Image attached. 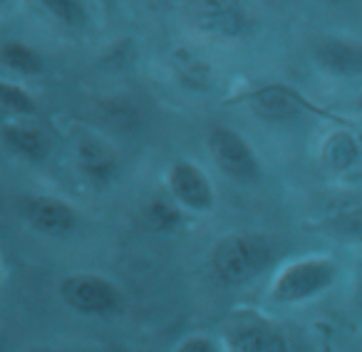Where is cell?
I'll return each instance as SVG.
<instances>
[{
    "mask_svg": "<svg viewBox=\"0 0 362 352\" xmlns=\"http://www.w3.org/2000/svg\"><path fill=\"white\" fill-rule=\"evenodd\" d=\"M166 187H169V194L174 196V201L181 209H187V211L209 213L214 209V204H216L209 176L194 161L181 159L176 164H171L169 174H166Z\"/></svg>",
    "mask_w": 362,
    "mask_h": 352,
    "instance_id": "5b68a950",
    "label": "cell"
},
{
    "mask_svg": "<svg viewBox=\"0 0 362 352\" xmlns=\"http://www.w3.org/2000/svg\"><path fill=\"white\" fill-rule=\"evenodd\" d=\"M360 141L345 129H337L322 141V149H320V159L322 166L332 174H345L350 171L352 166L360 161Z\"/></svg>",
    "mask_w": 362,
    "mask_h": 352,
    "instance_id": "7c38bea8",
    "label": "cell"
},
{
    "mask_svg": "<svg viewBox=\"0 0 362 352\" xmlns=\"http://www.w3.org/2000/svg\"><path fill=\"white\" fill-rule=\"evenodd\" d=\"M60 298L67 307H72L80 315H112L119 310V288L105 276L95 273H72L62 278L60 283Z\"/></svg>",
    "mask_w": 362,
    "mask_h": 352,
    "instance_id": "277c9868",
    "label": "cell"
},
{
    "mask_svg": "<svg viewBox=\"0 0 362 352\" xmlns=\"http://www.w3.org/2000/svg\"><path fill=\"white\" fill-rule=\"evenodd\" d=\"M25 352H52V350H37L35 347V350H25Z\"/></svg>",
    "mask_w": 362,
    "mask_h": 352,
    "instance_id": "7402d4cb",
    "label": "cell"
},
{
    "mask_svg": "<svg viewBox=\"0 0 362 352\" xmlns=\"http://www.w3.org/2000/svg\"><path fill=\"white\" fill-rule=\"evenodd\" d=\"M77 161H80V169L95 184H107L117 171L115 151L100 136H85V139H80V144H77Z\"/></svg>",
    "mask_w": 362,
    "mask_h": 352,
    "instance_id": "9c48e42d",
    "label": "cell"
},
{
    "mask_svg": "<svg viewBox=\"0 0 362 352\" xmlns=\"http://www.w3.org/2000/svg\"><path fill=\"white\" fill-rule=\"evenodd\" d=\"M357 307H360V312H362V286L357 288Z\"/></svg>",
    "mask_w": 362,
    "mask_h": 352,
    "instance_id": "ffe728a7",
    "label": "cell"
},
{
    "mask_svg": "<svg viewBox=\"0 0 362 352\" xmlns=\"http://www.w3.org/2000/svg\"><path fill=\"white\" fill-rule=\"evenodd\" d=\"M228 350L231 352H283L286 342H283L281 332L273 330L266 322H246L238 325L236 330L228 335Z\"/></svg>",
    "mask_w": 362,
    "mask_h": 352,
    "instance_id": "30bf717a",
    "label": "cell"
},
{
    "mask_svg": "<svg viewBox=\"0 0 362 352\" xmlns=\"http://www.w3.org/2000/svg\"><path fill=\"white\" fill-rule=\"evenodd\" d=\"M209 154L231 182L253 184L261 176V161L246 139L231 127H214L206 136Z\"/></svg>",
    "mask_w": 362,
    "mask_h": 352,
    "instance_id": "3957f363",
    "label": "cell"
},
{
    "mask_svg": "<svg viewBox=\"0 0 362 352\" xmlns=\"http://www.w3.org/2000/svg\"><path fill=\"white\" fill-rule=\"evenodd\" d=\"M271 243L258 233H233L216 243L211 268L223 286H243L271 263Z\"/></svg>",
    "mask_w": 362,
    "mask_h": 352,
    "instance_id": "6da1fadb",
    "label": "cell"
},
{
    "mask_svg": "<svg viewBox=\"0 0 362 352\" xmlns=\"http://www.w3.org/2000/svg\"><path fill=\"white\" fill-rule=\"evenodd\" d=\"M337 281V263L327 256H308L291 261L271 283V298L278 305H296L325 293Z\"/></svg>",
    "mask_w": 362,
    "mask_h": 352,
    "instance_id": "7a4b0ae2",
    "label": "cell"
},
{
    "mask_svg": "<svg viewBox=\"0 0 362 352\" xmlns=\"http://www.w3.org/2000/svg\"><path fill=\"white\" fill-rule=\"evenodd\" d=\"M176 352H218V345L211 340V337H189V340H184L179 347H176Z\"/></svg>",
    "mask_w": 362,
    "mask_h": 352,
    "instance_id": "d6986e66",
    "label": "cell"
},
{
    "mask_svg": "<svg viewBox=\"0 0 362 352\" xmlns=\"http://www.w3.org/2000/svg\"><path fill=\"white\" fill-rule=\"evenodd\" d=\"M355 107H357V112H360V115H362V95H360V97H357V102H355Z\"/></svg>",
    "mask_w": 362,
    "mask_h": 352,
    "instance_id": "44dd1931",
    "label": "cell"
},
{
    "mask_svg": "<svg viewBox=\"0 0 362 352\" xmlns=\"http://www.w3.org/2000/svg\"><path fill=\"white\" fill-rule=\"evenodd\" d=\"M206 11L202 13V25L209 33L218 35H238L246 28V16L231 3H206Z\"/></svg>",
    "mask_w": 362,
    "mask_h": 352,
    "instance_id": "5bb4252c",
    "label": "cell"
},
{
    "mask_svg": "<svg viewBox=\"0 0 362 352\" xmlns=\"http://www.w3.org/2000/svg\"><path fill=\"white\" fill-rule=\"evenodd\" d=\"M0 107L21 117H30L37 112L35 100H33L21 85L8 82V80H0Z\"/></svg>",
    "mask_w": 362,
    "mask_h": 352,
    "instance_id": "e0dca14e",
    "label": "cell"
},
{
    "mask_svg": "<svg viewBox=\"0 0 362 352\" xmlns=\"http://www.w3.org/2000/svg\"><path fill=\"white\" fill-rule=\"evenodd\" d=\"M144 221L154 231H174L181 223V211L176 204H169L164 199H151L144 206Z\"/></svg>",
    "mask_w": 362,
    "mask_h": 352,
    "instance_id": "2e32d148",
    "label": "cell"
},
{
    "mask_svg": "<svg viewBox=\"0 0 362 352\" xmlns=\"http://www.w3.org/2000/svg\"><path fill=\"white\" fill-rule=\"evenodd\" d=\"M243 102H248L253 112L263 119L271 122H281V119H291V117H298L303 112H310L313 105L300 95L298 90L288 85H266L258 87V90L248 92L243 97Z\"/></svg>",
    "mask_w": 362,
    "mask_h": 352,
    "instance_id": "52a82bcc",
    "label": "cell"
},
{
    "mask_svg": "<svg viewBox=\"0 0 362 352\" xmlns=\"http://www.w3.org/2000/svg\"><path fill=\"white\" fill-rule=\"evenodd\" d=\"M171 65H174V75L189 90L206 92L214 85V67L209 65L206 57L199 52L189 50V47H179L171 55Z\"/></svg>",
    "mask_w": 362,
    "mask_h": 352,
    "instance_id": "8fae6325",
    "label": "cell"
},
{
    "mask_svg": "<svg viewBox=\"0 0 362 352\" xmlns=\"http://www.w3.org/2000/svg\"><path fill=\"white\" fill-rule=\"evenodd\" d=\"M3 141L8 149L28 161H42L50 154V141L45 131L30 124H8L3 129Z\"/></svg>",
    "mask_w": 362,
    "mask_h": 352,
    "instance_id": "4fadbf2b",
    "label": "cell"
},
{
    "mask_svg": "<svg viewBox=\"0 0 362 352\" xmlns=\"http://www.w3.org/2000/svg\"><path fill=\"white\" fill-rule=\"evenodd\" d=\"M317 70L337 80L362 77V42L350 37H325L313 47Z\"/></svg>",
    "mask_w": 362,
    "mask_h": 352,
    "instance_id": "8992f818",
    "label": "cell"
},
{
    "mask_svg": "<svg viewBox=\"0 0 362 352\" xmlns=\"http://www.w3.org/2000/svg\"><path fill=\"white\" fill-rule=\"evenodd\" d=\"M23 213L30 228L45 236H67L77 226V211L57 196H28Z\"/></svg>",
    "mask_w": 362,
    "mask_h": 352,
    "instance_id": "ba28073f",
    "label": "cell"
},
{
    "mask_svg": "<svg viewBox=\"0 0 362 352\" xmlns=\"http://www.w3.org/2000/svg\"><path fill=\"white\" fill-rule=\"evenodd\" d=\"M0 62L18 75H40L45 70L42 57L25 42H6L0 47Z\"/></svg>",
    "mask_w": 362,
    "mask_h": 352,
    "instance_id": "9a60e30c",
    "label": "cell"
},
{
    "mask_svg": "<svg viewBox=\"0 0 362 352\" xmlns=\"http://www.w3.org/2000/svg\"><path fill=\"white\" fill-rule=\"evenodd\" d=\"M45 8L57 20H62L70 28H77L85 23V8H82V3H75V0H47Z\"/></svg>",
    "mask_w": 362,
    "mask_h": 352,
    "instance_id": "ac0fdd59",
    "label": "cell"
}]
</instances>
